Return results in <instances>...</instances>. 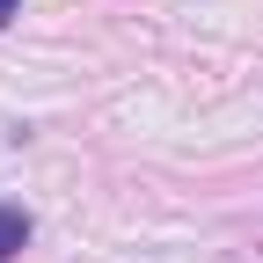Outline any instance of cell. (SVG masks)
<instances>
[{"label":"cell","mask_w":263,"mask_h":263,"mask_svg":"<svg viewBox=\"0 0 263 263\" xmlns=\"http://www.w3.org/2000/svg\"><path fill=\"white\" fill-rule=\"evenodd\" d=\"M15 249H29V212L22 205H0V263H8Z\"/></svg>","instance_id":"1"},{"label":"cell","mask_w":263,"mask_h":263,"mask_svg":"<svg viewBox=\"0 0 263 263\" xmlns=\"http://www.w3.org/2000/svg\"><path fill=\"white\" fill-rule=\"evenodd\" d=\"M15 15H22V0H0V22H15Z\"/></svg>","instance_id":"2"}]
</instances>
